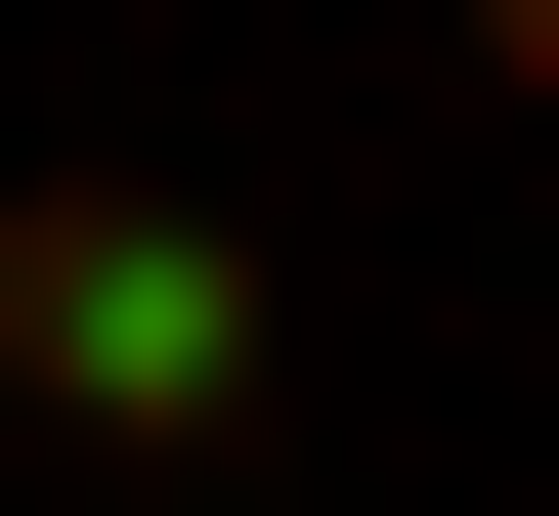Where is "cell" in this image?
I'll use <instances>...</instances> for the list:
<instances>
[{"label": "cell", "instance_id": "2", "mask_svg": "<svg viewBox=\"0 0 559 516\" xmlns=\"http://www.w3.org/2000/svg\"><path fill=\"white\" fill-rule=\"evenodd\" d=\"M474 86H559V0H474Z\"/></svg>", "mask_w": 559, "mask_h": 516}, {"label": "cell", "instance_id": "1", "mask_svg": "<svg viewBox=\"0 0 559 516\" xmlns=\"http://www.w3.org/2000/svg\"><path fill=\"white\" fill-rule=\"evenodd\" d=\"M0 387L130 431V473H215V431H259V216H173V172H0Z\"/></svg>", "mask_w": 559, "mask_h": 516}]
</instances>
